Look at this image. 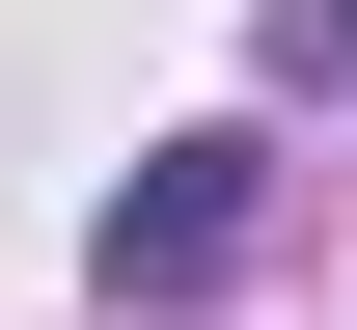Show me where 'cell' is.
Here are the masks:
<instances>
[{
  "instance_id": "cell-2",
  "label": "cell",
  "mask_w": 357,
  "mask_h": 330,
  "mask_svg": "<svg viewBox=\"0 0 357 330\" xmlns=\"http://www.w3.org/2000/svg\"><path fill=\"white\" fill-rule=\"evenodd\" d=\"M275 83H357V0H275Z\"/></svg>"
},
{
  "instance_id": "cell-1",
  "label": "cell",
  "mask_w": 357,
  "mask_h": 330,
  "mask_svg": "<svg viewBox=\"0 0 357 330\" xmlns=\"http://www.w3.org/2000/svg\"><path fill=\"white\" fill-rule=\"evenodd\" d=\"M248 220H275V138H165V165L83 220V276H110V303H220V276H248Z\"/></svg>"
}]
</instances>
